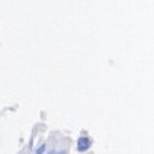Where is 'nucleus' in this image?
<instances>
[{
	"label": "nucleus",
	"instance_id": "f257e3e1",
	"mask_svg": "<svg viewBox=\"0 0 154 154\" xmlns=\"http://www.w3.org/2000/svg\"><path fill=\"white\" fill-rule=\"evenodd\" d=\"M89 146H91V139L89 137H80L79 142H77V149H79L80 152L89 149Z\"/></svg>",
	"mask_w": 154,
	"mask_h": 154
},
{
	"label": "nucleus",
	"instance_id": "f03ea898",
	"mask_svg": "<svg viewBox=\"0 0 154 154\" xmlns=\"http://www.w3.org/2000/svg\"><path fill=\"white\" fill-rule=\"evenodd\" d=\"M59 154H63V152H59Z\"/></svg>",
	"mask_w": 154,
	"mask_h": 154
}]
</instances>
